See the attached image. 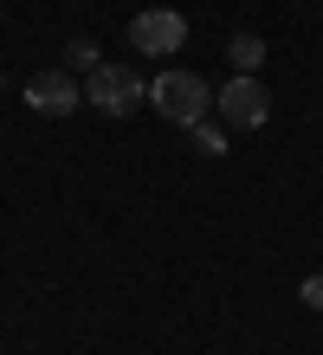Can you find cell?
<instances>
[{
    "label": "cell",
    "instance_id": "cell-1",
    "mask_svg": "<svg viewBox=\"0 0 323 355\" xmlns=\"http://www.w3.org/2000/svg\"><path fill=\"white\" fill-rule=\"evenodd\" d=\"M149 103L162 110V123H175V130H194L201 116H213V91H207V78L201 71H162L156 85H149Z\"/></svg>",
    "mask_w": 323,
    "mask_h": 355
},
{
    "label": "cell",
    "instance_id": "cell-2",
    "mask_svg": "<svg viewBox=\"0 0 323 355\" xmlns=\"http://www.w3.org/2000/svg\"><path fill=\"white\" fill-rule=\"evenodd\" d=\"M142 97H149V85H142L136 65H97L91 78H84V103H91V110H103V116L142 110Z\"/></svg>",
    "mask_w": 323,
    "mask_h": 355
},
{
    "label": "cell",
    "instance_id": "cell-3",
    "mask_svg": "<svg viewBox=\"0 0 323 355\" xmlns=\"http://www.w3.org/2000/svg\"><path fill=\"white\" fill-rule=\"evenodd\" d=\"M213 110H220V123H226V130H265V123H272V91L258 85L252 71H240L233 85H220Z\"/></svg>",
    "mask_w": 323,
    "mask_h": 355
},
{
    "label": "cell",
    "instance_id": "cell-4",
    "mask_svg": "<svg viewBox=\"0 0 323 355\" xmlns=\"http://www.w3.org/2000/svg\"><path fill=\"white\" fill-rule=\"evenodd\" d=\"M129 46H136L142 58H168L188 46V19L175 7H142L136 19H129Z\"/></svg>",
    "mask_w": 323,
    "mask_h": 355
},
{
    "label": "cell",
    "instance_id": "cell-5",
    "mask_svg": "<svg viewBox=\"0 0 323 355\" xmlns=\"http://www.w3.org/2000/svg\"><path fill=\"white\" fill-rule=\"evenodd\" d=\"M26 103H33L39 116H72L78 103H84V85H78V78L65 71V65L33 71V78H26Z\"/></svg>",
    "mask_w": 323,
    "mask_h": 355
},
{
    "label": "cell",
    "instance_id": "cell-6",
    "mask_svg": "<svg viewBox=\"0 0 323 355\" xmlns=\"http://www.w3.org/2000/svg\"><path fill=\"white\" fill-rule=\"evenodd\" d=\"M226 65L258 78V65H265V39H258V33H233V39H226Z\"/></svg>",
    "mask_w": 323,
    "mask_h": 355
},
{
    "label": "cell",
    "instance_id": "cell-7",
    "mask_svg": "<svg viewBox=\"0 0 323 355\" xmlns=\"http://www.w3.org/2000/svg\"><path fill=\"white\" fill-rule=\"evenodd\" d=\"M97 65H103L97 39H65V71H84V78H91Z\"/></svg>",
    "mask_w": 323,
    "mask_h": 355
},
{
    "label": "cell",
    "instance_id": "cell-8",
    "mask_svg": "<svg viewBox=\"0 0 323 355\" xmlns=\"http://www.w3.org/2000/svg\"><path fill=\"white\" fill-rule=\"evenodd\" d=\"M194 149H201V155H226V123H213V116H201V123H194Z\"/></svg>",
    "mask_w": 323,
    "mask_h": 355
},
{
    "label": "cell",
    "instance_id": "cell-9",
    "mask_svg": "<svg viewBox=\"0 0 323 355\" xmlns=\"http://www.w3.org/2000/svg\"><path fill=\"white\" fill-rule=\"evenodd\" d=\"M304 310H323V271H310V278H304Z\"/></svg>",
    "mask_w": 323,
    "mask_h": 355
},
{
    "label": "cell",
    "instance_id": "cell-10",
    "mask_svg": "<svg viewBox=\"0 0 323 355\" xmlns=\"http://www.w3.org/2000/svg\"><path fill=\"white\" fill-rule=\"evenodd\" d=\"M0 91H7V71H0Z\"/></svg>",
    "mask_w": 323,
    "mask_h": 355
}]
</instances>
